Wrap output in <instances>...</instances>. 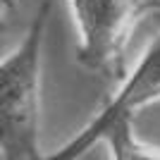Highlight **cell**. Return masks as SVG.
Returning a JSON list of instances; mask_svg holds the SVG:
<instances>
[{"mask_svg": "<svg viewBox=\"0 0 160 160\" xmlns=\"http://www.w3.org/2000/svg\"><path fill=\"white\" fill-rule=\"evenodd\" d=\"M50 0H43L24 38L0 60V158L38 160L41 58L48 31Z\"/></svg>", "mask_w": 160, "mask_h": 160, "instance_id": "6da1fadb", "label": "cell"}, {"mask_svg": "<svg viewBox=\"0 0 160 160\" xmlns=\"http://www.w3.org/2000/svg\"><path fill=\"white\" fill-rule=\"evenodd\" d=\"M79 46L77 62L103 77L122 79V60L134 29L151 12H160V0H69Z\"/></svg>", "mask_w": 160, "mask_h": 160, "instance_id": "7a4b0ae2", "label": "cell"}, {"mask_svg": "<svg viewBox=\"0 0 160 160\" xmlns=\"http://www.w3.org/2000/svg\"><path fill=\"white\" fill-rule=\"evenodd\" d=\"M158 100H160V33L148 43L143 55L132 67V72L122 77L120 88L98 110L93 120L69 143H65L50 155H41L38 160H79L81 155H86V151H91L96 143L105 139L110 129H115L122 122H132L139 110L153 105Z\"/></svg>", "mask_w": 160, "mask_h": 160, "instance_id": "3957f363", "label": "cell"}, {"mask_svg": "<svg viewBox=\"0 0 160 160\" xmlns=\"http://www.w3.org/2000/svg\"><path fill=\"white\" fill-rule=\"evenodd\" d=\"M103 141L110 148L112 160H160V148L141 141L132 129V122H122L115 129H110Z\"/></svg>", "mask_w": 160, "mask_h": 160, "instance_id": "277c9868", "label": "cell"}, {"mask_svg": "<svg viewBox=\"0 0 160 160\" xmlns=\"http://www.w3.org/2000/svg\"><path fill=\"white\" fill-rule=\"evenodd\" d=\"M10 7H14V0H0V10H2V12L10 10Z\"/></svg>", "mask_w": 160, "mask_h": 160, "instance_id": "5b68a950", "label": "cell"}, {"mask_svg": "<svg viewBox=\"0 0 160 160\" xmlns=\"http://www.w3.org/2000/svg\"><path fill=\"white\" fill-rule=\"evenodd\" d=\"M0 14H2V10H0Z\"/></svg>", "mask_w": 160, "mask_h": 160, "instance_id": "8992f818", "label": "cell"}]
</instances>
